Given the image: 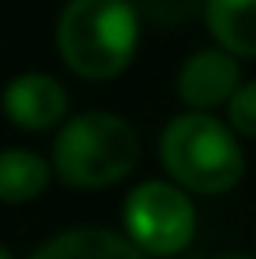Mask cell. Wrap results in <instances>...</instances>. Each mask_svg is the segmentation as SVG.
<instances>
[{
	"instance_id": "1",
	"label": "cell",
	"mask_w": 256,
	"mask_h": 259,
	"mask_svg": "<svg viewBox=\"0 0 256 259\" xmlns=\"http://www.w3.org/2000/svg\"><path fill=\"white\" fill-rule=\"evenodd\" d=\"M135 0H66L56 17V53L82 82H115L141 46Z\"/></svg>"
},
{
	"instance_id": "2",
	"label": "cell",
	"mask_w": 256,
	"mask_h": 259,
	"mask_svg": "<svg viewBox=\"0 0 256 259\" xmlns=\"http://www.w3.org/2000/svg\"><path fill=\"white\" fill-rule=\"evenodd\" d=\"M158 161L167 181L191 197H224L246 174L243 138L214 112H191L164 121L158 135Z\"/></svg>"
},
{
	"instance_id": "3",
	"label": "cell",
	"mask_w": 256,
	"mask_h": 259,
	"mask_svg": "<svg viewBox=\"0 0 256 259\" xmlns=\"http://www.w3.org/2000/svg\"><path fill=\"white\" fill-rule=\"evenodd\" d=\"M141 161L135 125L109 108H86L66 115L53 135V177L72 190H109L128 181Z\"/></svg>"
},
{
	"instance_id": "4",
	"label": "cell",
	"mask_w": 256,
	"mask_h": 259,
	"mask_svg": "<svg viewBox=\"0 0 256 259\" xmlns=\"http://www.w3.org/2000/svg\"><path fill=\"white\" fill-rule=\"evenodd\" d=\"M122 233L148 259L187 253L197 236L194 197L167 177H145L122 200Z\"/></svg>"
},
{
	"instance_id": "5",
	"label": "cell",
	"mask_w": 256,
	"mask_h": 259,
	"mask_svg": "<svg viewBox=\"0 0 256 259\" xmlns=\"http://www.w3.org/2000/svg\"><path fill=\"white\" fill-rule=\"evenodd\" d=\"M0 108H4L7 121L20 132H56L69 115V89L50 72L26 69L4 85Z\"/></svg>"
},
{
	"instance_id": "6",
	"label": "cell",
	"mask_w": 256,
	"mask_h": 259,
	"mask_svg": "<svg viewBox=\"0 0 256 259\" xmlns=\"http://www.w3.org/2000/svg\"><path fill=\"white\" fill-rule=\"evenodd\" d=\"M240 79L243 72H240L237 56H230L220 46H200L178 66L174 92H178L181 105L191 112H217L227 105Z\"/></svg>"
},
{
	"instance_id": "7",
	"label": "cell",
	"mask_w": 256,
	"mask_h": 259,
	"mask_svg": "<svg viewBox=\"0 0 256 259\" xmlns=\"http://www.w3.org/2000/svg\"><path fill=\"white\" fill-rule=\"evenodd\" d=\"M26 259H148L128 243L122 230L109 227H69L43 240Z\"/></svg>"
},
{
	"instance_id": "8",
	"label": "cell",
	"mask_w": 256,
	"mask_h": 259,
	"mask_svg": "<svg viewBox=\"0 0 256 259\" xmlns=\"http://www.w3.org/2000/svg\"><path fill=\"white\" fill-rule=\"evenodd\" d=\"M200 17L214 46L240 63L256 59V0H204Z\"/></svg>"
},
{
	"instance_id": "9",
	"label": "cell",
	"mask_w": 256,
	"mask_h": 259,
	"mask_svg": "<svg viewBox=\"0 0 256 259\" xmlns=\"http://www.w3.org/2000/svg\"><path fill=\"white\" fill-rule=\"evenodd\" d=\"M53 184L50 158L30 148H0V203L23 207L43 197Z\"/></svg>"
},
{
	"instance_id": "10",
	"label": "cell",
	"mask_w": 256,
	"mask_h": 259,
	"mask_svg": "<svg viewBox=\"0 0 256 259\" xmlns=\"http://www.w3.org/2000/svg\"><path fill=\"white\" fill-rule=\"evenodd\" d=\"M135 4L141 10V20L161 26V30H178L197 17L204 0H135Z\"/></svg>"
},
{
	"instance_id": "11",
	"label": "cell",
	"mask_w": 256,
	"mask_h": 259,
	"mask_svg": "<svg viewBox=\"0 0 256 259\" xmlns=\"http://www.w3.org/2000/svg\"><path fill=\"white\" fill-rule=\"evenodd\" d=\"M227 125L240 135V138H256V79H240L233 95L224 105Z\"/></svg>"
},
{
	"instance_id": "12",
	"label": "cell",
	"mask_w": 256,
	"mask_h": 259,
	"mask_svg": "<svg viewBox=\"0 0 256 259\" xmlns=\"http://www.w3.org/2000/svg\"><path fill=\"white\" fill-rule=\"evenodd\" d=\"M207 259H256V253H246V249H227V253H214Z\"/></svg>"
},
{
	"instance_id": "13",
	"label": "cell",
	"mask_w": 256,
	"mask_h": 259,
	"mask_svg": "<svg viewBox=\"0 0 256 259\" xmlns=\"http://www.w3.org/2000/svg\"><path fill=\"white\" fill-rule=\"evenodd\" d=\"M0 259H17V256L10 253V246H4V243H0Z\"/></svg>"
}]
</instances>
